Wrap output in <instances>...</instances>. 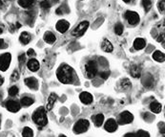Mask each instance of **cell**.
I'll return each mask as SVG.
<instances>
[{"label": "cell", "mask_w": 165, "mask_h": 137, "mask_svg": "<svg viewBox=\"0 0 165 137\" xmlns=\"http://www.w3.org/2000/svg\"><path fill=\"white\" fill-rule=\"evenodd\" d=\"M120 87H121V89H123V90L130 88L131 87L130 80H129V79H122V80L120 81Z\"/></svg>", "instance_id": "cell-26"}, {"label": "cell", "mask_w": 165, "mask_h": 137, "mask_svg": "<svg viewBox=\"0 0 165 137\" xmlns=\"http://www.w3.org/2000/svg\"><path fill=\"white\" fill-rule=\"evenodd\" d=\"M0 123H1V118H0Z\"/></svg>", "instance_id": "cell-47"}, {"label": "cell", "mask_w": 165, "mask_h": 137, "mask_svg": "<svg viewBox=\"0 0 165 137\" xmlns=\"http://www.w3.org/2000/svg\"><path fill=\"white\" fill-rule=\"evenodd\" d=\"M123 1H124V2H126V3H128V2H130L131 0H123Z\"/></svg>", "instance_id": "cell-45"}, {"label": "cell", "mask_w": 165, "mask_h": 137, "mask_svg": "<svg viewBox=\"0 0 165 137\" xmlns=\"http://www.w3.org/2000/svg\"><path fill=\"white\" fill-rule=\"evenodd\" d=\"M153 59L156 61H159V62H163L165 60V56L164 53L161 51H156L153 53Z\"/></svg>", "instance_id": "cell-23"}, {"label": "cell", "mask_w": 165, "mask_h": 137, "mask_svg": "<svg viewBox=\"0 0 165 137\" xmlns=\"http://www.w3.org/2000/svg\"><path fill=\"white\" fill-rule=\"evenodd\" d=\"M27 67L30 69L31 71L33 72H37L39 67H40V64H39V61L35 59H31L29 60L28 62H27Z\"/></svg>", "instance_id": "cell-14"}, {"label": "cell", "mask_w": 165, "mask_h": 137, "mask_svg": "<svg viewBox=\"0 0 165 137\" xmlns=\"http://www.w3.org/2000/svg\"><path fill=\"white\" fill-rule=\"evenodd\" d=\"M150 109H151L154 113H160L162 110V106L159 102L154 101V102H152L151 105H150Z\"/></svg>", "instance_id": "cell-21"}, {"label": "cell", "mask_w": 165, "mask_h": 137, "mask_svg": "<svg viewBox=\"0 0 165 137\" xmlns=\"http://www.w3.org/2000/svg\"><path fill=\"white\" fill-rule=\"evenodd\" d=\"M109 76H110V71H104V72H101V73H100V77H101L103 80L108 79Z\"/></svg>", "instance_id": "cell-36"}, {"label": "cell", "mask_w": 165, "mask_h": 137, "mask_svg": "<svg viewBox=\"0 0 165 137\" xmlns=\"http://www.w3.org/2000/svg\"><path fill=\"white\" fill-rule=\"evenodd\" d=\"M142 5L144 7L145 12H149L152 7V1L151 0H142Z\"/></svg>", "instance_id": "cell-31"}, {"label": "cell", "mask_w": 165, "mask_h": 137, "mask_svg": "<svg viewBox=\"0 0 165 137\" xmlns=\"http://www.w3.org/2000/svg\"><path fill=\"white\" fill-rule=\"evenodd\" d=\"M12 61V55L10 53H4L0 55V70L6 71L9 68Z\"/></svg>", "instance_id": "cell-6"}, {"label": "cell", "mask_w": 165, "mask_h": 137, "mask_svg": "<svg viewBox=\"0 0 165 137\" xmlns=\"http://www.w3.org/2000/svg\"><path fill=\"white\" fill-rule=\"evenodd\" d=\"M18 79H19V73H18L16 70H14V71L12 72V74L11 80H12V82H16Z\"/></svg>", "instance_id": "cell-34"}, {"label": "cell", "mask_w": 165, "mask_h": 137, "mask_svg": "<svg viewBox=\"0 0 165 137\" xmlns=\"http://www.w3.org/2000/svg\"><path fill=\"white\" fill-rule=\"evenodd\" d=\"M35 2V0H18V4L22 8H30Z\"/></svg>", "instance_id": "cell-25"}, {"label": "cell", "mask_w": 165, "mask_h": 137, "mask_svg": "<svg viewBox=\"0 0 165 137\" xmlns=\"http://www.w3.org/2000/svg\"><path fill=\"white\" fill-rule=\"evenodd\" d=\"M33 121L35 124L39 127H44L48 123V118H47V114H46V109L45 107L40 106L39 109H37L33 113L32 116Z\"/></svg>", "instance_id": "cell-2"}, {"label": "cell", "mask_w": 165, "mask_h": 137, "mask_svg": "<svg viewBox=\"0 0 165 137\" xmlns=\"http://www.w3.org/2000/svg\"><path fill=\"white\" fill-rule=\"evenodd\" d=\"M56 77L58 81L62 83H70L74 79V70L68 64H62L57 69Z\"/></svg>", "instance_id": "cell-1"}, {"label": "cell", "mask_w": 165, "mask_h": 137, "mask_svg": "<svg viewBox=\"0 0 165 137\" xmlns=\"http://www.w3.org/2000/svg\"><path fill=\"white\" fill-rule=\"evenodd\" d=\"M27 55H28V56H34V55H35L34 50H33V49H29L28 52H27Z\"/></svg>", "instance_id": "cell-39"}, {"label": "cell", "mask_w": 165, "mask_h": 137, "mask_svg": "<svg viewBox=\"0 0 165 137\" xmlns=\"http://www.w3.org/2000/svg\"><path fill=\"white\" fill-rule=\"evenodd\" d=\"M88 27H89V21L84 20L72 31V35H73L74 37H81V35H83L85 32L87 31Z\"/></svg>", "instance_id": "cell-5"}, {"label": "cell", "mask_w": 165, "mask_h": 137, "mask_svg": "<svg viewBox=\"0 0 165 137\" xmlns=\"http://www.w3.org/2000/svg\"><path fill=\"white\" fill-rule=\"evenodd\" d=\"M5 106H6V109L11 112H17L20 109V104L13 100L7 101Z\"/></svg>", "instance_id": "cell-10"}, {"label": "cell", "mask_w": 165, "mask_h": 137, "mask_svg": "<svg viewBox=\"0 0 165 137\" xmlns=\"http://www.w3.org/2000/svg\"><path fill=\"white\" fill-rule=\"evenodd\" d=\"M145 45H146L145 39H143L141 38L135 39V41H134V48L135 50H141V49H143L145 47Z\"/></svg>", "instance_id": "cell-19"}, {"label": "cell", "mask_w": 165, "mask_h": 137, "mask_svg": "<svg viewBox=\"0 0 165 137\" xmlns=\"http://www.w3.org/2000/svg\"><path fill=\"white\" fill-rule=\"evenodd\" d=\"M18 91H19L18 87H16V85H13L9 89V95L12 96V97H14V96H16L18 94Z\"/></svg>", "instance_id": "cell-32"}, {"label": "cell", "mask_w": 165, "mask_h": 137, "mask_svg": "<svg viewBox=\"0 0 165 137\" xmlns=\"http://www.w3.org/2000/svg\"><path fill=\"white\" fill-rule=\"evenodd\" d=\"M157 41H159V42L164 41V34H162L161 35H160V38H159V39H157Z\"/></svg>", "instance_id": "cell-41"}, {"label": "cell", "mask_w": 165, "mask_h": 137, "mask_svg": "<svg viewBox=\"0 0 165 137\" xmlns=\"http://www.w3.org/2000/svg\"><path fill=\"white\" fill-rule=\"evenodd\" d=\"M43 39H44V41L49 43V44H53V43L56 40L55 35L52 32H46L44 34V37H43Z\"/></svg>", "instance_id": "cell-20"}, {"label": "cell", "mask_w": 165, "mask_h": 137, "mask_svg": "<svg viewBox=\"0 0 165 137\" xmlns=\"http://www.w3.org/2000/svg\"><path fill=\"white\" fill-rule=\"evenodd\" d=\"M22 136L23 137H33V129L29 127H25L23 128V131H22Z\"/></svg>", "instance_id": "cell-27"}, {"label": "cell", "mask_w": 165, "mask_h": 137, "mask_svg": "<svg viewBox=\"0 0 165 137\" xmlns=\"http://www.w3.org/2000/svg\"><path fill=\"white\" fill-rule=\"evenodd\" d=\"M59 137H67V136H65V135H60Z\"/></svg>", "instance_id": "cell-46"}, {"label": "cell", "mask_w": 165, "mask_h": 137, "mask_svg": "<svg viewBox=\"0 0 165 137\" xmlns=\"http://www.w3.org/2000/svg\"><path fill=\"white\" fill-rule=\"evenodd\" d=\"M40 7H41L42 10L48 11L50 8H51V3H50L48 0H43V1L40 2Z\"/></svg>", "instance_id": "cell-30"}, {"label": "cell", "mask_w": 165, "mask_h": 137, "mask_svg": "<svg viewBox=\"0 0 165 137\" xmlns=\"http://www.w3.org/2000/svg\"><path fill=\"white\" fill-rule=\"evenodd\" d=\"M26 85L29 88L33 89V90H37L38 89V81L33 77H30V78H26L24 80Z\"/></svg>", "instance_id": "cell-12"}, {"label": "cell", "mask_w": 165, "mask_h": 137, "mask_svg": "<svg viewBox=\"0 0 165 137\" xmlns=\"http://www.w3.org/2000/svg\"><path fill=\"white\" fill-rule=\"evenodd\" d=\"M79 99L81 101V103H83L84 105H90L93 103L94 97L89 92H81L79 95Z\"/></svg>", "instance_id": "cell-13"}, {"label": "cell", "mask_w": 165, "mask_h": 137, "mask_svg": "<svg viewBox=\"0 0 165 137\" xmlns=\"http://www.w3.org/2000/svg\"><path fill=\"white\" fill-rule=\"evenodd\" d=\"M69 27H70V23L65 19L58 20V21H57L56 25H55L56 30L58 31L59 33H62V34H64L66 31H68Z\"/></svg>", "instance_id": "cell-11"}, {"label": "cell", "mask_w": 165, "mask_h": 137, "mask_svg": "<svg viewBox=\"0 0 165 137\" xmlns=\"http://www.w3.org/2000/svg\"><path fill=\"white\" fill-rule=\"evenodd\" d=\"M134 120V116L131 112L129 111H123L121 112L119 115V120H118V123L121 125H126V124H130L132 123Z\"/></svg>", "instance_id": "cell-8"}, {"label": "cell", "mask_w": 165, "mask_h": 137, "mask_svg": "<svg viewBox=\"0 0 165 137\" xmlns=\"http://www.w3.org/2000/svg\"><path fill=\"white\" fill-rule=\"evenodd\" d=\"M3 32H4V25L0 24V35H1Z\"/></svg>", "instance_id": "cell-42"}, {"label": "cell", "mask_w": 165, "mask_h": 137, "mask_svg": "<svg viewBox=\"0 0 165 137\" xmlns=\"http://www.w3.org/2000/svg\"><path fill=\"white\" fill-rule=\"evenodd\" d=\"M20 104H21V106H32L33 104V99L28 97V96H24V97L21 98Z\"/></svg>", "instance_id": "cell-24"}, {"label": "cell", "mask_w": 165, "mask_h": 137, "mask_svg": "<svg viewBox=\"0 0 165 137\" xmlns=\"http://www.w3.org/2000/svg\"><path fill=\"white\" fill-rule=\"evenodd\" d=\"M101 48H102L103 51L106 52V53H111V52H113V50H114L113 44H112V43H111L108 39H104L102 40Z\"/></svg>", "instance_id": "cell-16"}, {"label": "cell", "mask_w": 165, "mask_h": 137, "mask_svg": "<svg viewBox=\"0 0 165 137\" xmlns=\"http://www.w3.org/2000/svg\"><path fill=\"white\" fill-rule=\"evenodd\" d=\"M135 136L137 137H150V134L147 132V131H139L138 132H137V134H135Z\"/></svg>", "instance_id": "cell-33"}, {"label": "cell", "mask_w": 165, "mask_h": 137, "mask_svg": "<svg viewBox=\"0 0 165 137\" xmlns=\"http://www.w3.org/2000/svg\"><path fill=\"white\" fill-rule=\"evenodd\" d=\"M123 30H124V27L121 23H118V24H116V26H114V33L118 35L123 34Z\"/></svg>", "instance_id": "cell-28"}, {"label": "cell", "mask_w": 165, "mask_h": 137, "mask_svg": "<svg viewBox=\"0 0 165 137\" xmlns=\"http://www.w3.org/2000/svg\"><path fill=\"white\" fill-rule=\"evenodd\" d=\"M118 122L114 119L111 118L106 121V123L104 125V128H105V131H107L108 132H114L118 129Z\"/></svg>", "instance_id": "cell-9"}, {"label": "cell", "mask_w": 165, "mask_h": 137, "mask_svg": "<svg viewBox=\"0 0 165 137\" xmlns=\"http://www.w3.org/2000/svg\"><path fill=\"white\" fill-rule=\"evenodd\" d=\"M69 13V8L67 7V5H62L56 10L57 14H63V13Z\"/></svg>", "instance_id": "cell-29"}, {"label": "cell", "mask_w": 165, "mask_h": 137, "mask_svg": "<svg viewBox=\"0 0 165 137\" xmlns=\"http://www.w3.org/2000/svg\"><path fill=\"white\" fill-rule=\"evenodd\" d=\"M90 127V123L88 120L86 119H80L78 120L74 126V132L77 133V134H80L83 132H86L88 131V128Z\"/></svg>", "instance_id": "cell-4"}, {"label": "cell", "mask_w": 165, "mask_h": 137, "mask_svg": "<svg viewBox=\"0 0 165 137\" xmlns=\"http://www.w3.org/2000/svg\"><path fill=\"white\" fill-rule=\"evenodd\" d=\"M19 41L22 43V44H24V45L28 44V43L31 41V35H30V34H28L27 32L21 33L20 37H19Z\"/></svg>", "instance_id": "cell-22"}, {"label": "cell", "mask_w": 165, "mask_h": 137, "mask_svg": "<svg viewBox=\"0 0 165 137\" xmlns=\"http://www.w3.org/2000/svg\"><path fill=\"white\" fill-rule=\"evenodd\" d=\"M56 100H57V95L54 94V93H52L51 95L49 96L48 98V102H47V106L45 107V109L47 111H50V110H52L53 109V107L56 102Z\"/></svg>", "instance_id": "cell-15"}, {"label": "cell", "mask_w": 165, "mask_h": 137, "mask_svg": "<svg viewBox=\"0 0 165 137\" xmlns=\"http://www.w3.org/2000/svg\"><path fill=\"white\" fill-rule=\"evenodd\" d=\"M124 137H137V136H135V134L133 132H129V133H126L124 135Z\"/></svg>", "instance_id": "cell-40"}, {"label": "cell", "mask_w": 165, "mask_h": 137, "mask_svg": "<svg viewBox=\"0 0 165 137\" xmlns=\"http://www.w3.org/2000/svg\"><path fill=\"white\" fill-rule=\"evenodd\" d=\"M4 7V4H3V2L1 1V0H0V8H3Z\"/></svg>", "instance_id": "cell-44"}, {"label": "cell", "mask_w": 165, "mask_h": 137, "mask_svg": "<svg viewBox=\"0 0 165 137\" xmlns=\"http://www.w3.org/2000/svg\"><path fill=\"white\" fill-rule=\"evenodd\" d=\"M3 83H4V79H3V77L1 75H0V86H1Z\"/></svg>", "instance_id": "cell-43"}, {"label": "cell", "mask_w": 165, "mask_h": 137, "mask_svg": "<svg viewBox=\"0 0 165 137\" xmlns=\"http://www.w3.org/2000/svg\"><path fill=\"white\" fill-rule=\"evenodd\" d=\"M7 47V44L5 43L4 39H0V49H4Z\"/></svg>", "instance_id": "cell-38"}, {"label": "cell", "mask_w": 165, "mask_h": 137, "mask_svg": "<svg viewBox=\"0 0 165 137\" xmlns=\"http://www.w3.org/2000/svg\"><path fill=\"white\" fill-rule=\"evenodd\" d=\"M165 2H164V0H161V1H160L159 3V11L160 13H164V8H165Z\"/></svg>", "instance_id": "cell-37"}, {"label": "cell", "mask_w": 165, "mask_h": 137, "mask_svg": "<svg viewBox=\"0 0 165 137\" xmlns=\"http://www.w3.org/2000/svg\"><path fill=\"white\" fill-rule=\"evenodd\" d=\"M124 17L130 25H135L139 22V13H135V12L127 11L124 14Z\"/></svg>", "instance_id": "cell-7"}, {"label": "cell", "mask_w": 165, "mask_h": 137, "mask_svg": "<svg viewBox=\"0 0 165 137\" xmlns=\"http://www.w3.org/2000/svg\"><path fill=\"white\" fill-rule=\"evenodd\" d=\"M130 73L132 75V77L134 78H139L141 75V68L140 66L137 65V64H134L130 67Z\"/></svg>", "instance_id": "cell-17"}, {"label": "cell", "mask_w": 165, "mask_h": 137, "mask_svg": "<svg viewBox=\"0 0 165 137\" xmlns=\"http://www.w3.org/2000/svg\"><path fill=\"white\" fill-rule=\"evenodd\" d=\"M92 119H93V121H94L96 127H101L103 122H104V115L99 113V114L94 115V116L92 117Z\"/></svg>", "instance_id": "cell-18"}, {"label": "cell", "mask_w": 165, "mask_h": 137, "mask_svg": "<svg viewBox=\"0 0 165 137\" xmlns=\"http://www.w3.org/2000/svg\"><path fill=\"white\" fill-rule=\"evenodd\" d=\"M85 72L88 79L95 78L97 73V65L95 61H88L85 64Z\"/></svg>", "instance_id": "cell-3"}, {"label": "cell", "mask_w": 165, "mask_h": 137, "mask_svg": "<svg viewBox=\"0 0 165 137\" xmlns=\"http://www.w3.org/2000/svg\"><path fill=\"white\" fill-rule=\"evenodd\" d=\"M25 59H26V57H25L24 54H21V55L18 57V61H19V65H20V67H22V64L24 63Z\"/></svg>", "instance_id": "cell-35"}]
</instances>
